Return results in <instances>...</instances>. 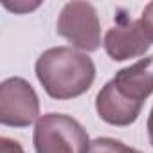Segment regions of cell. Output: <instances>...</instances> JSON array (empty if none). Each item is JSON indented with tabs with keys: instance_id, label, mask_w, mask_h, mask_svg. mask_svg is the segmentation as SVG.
Here are the masks:
<instances>
[{
	"instance_id": "obj_1",
	"label": "cell",
	"mask_w": 153,
	"mask_h": 153,
	"mask_svg": "<svg viewBox=\"0 0 153 153\" xmlns=\"http://www.w3.org/2000/svg\"><path fill=\"white\" fill-rule=\"evenodd\" d=\"M36 78L52 99H74L90 90L96 79L92 58L72 47L47 49L34 65Z\"/></svg>"
},
{
	"instance_id": "obj_12",
	"label": "cell",
	"mask_w": 153,
	"mask_h": 153,
	"mask_svg": "<svg viewBox=\"0 0 153 153\" xmlns=\"http://www.w3.org/2000/svg\"><path fill=\"white\" fill-rule=\"evenodd\" d=\"M148 137H149V144L153 148V108H151L149 117H148Z\"/></svg>"
},
{
	"instance_id": "obj_2",
	"label": "cell",
	"mask_w": 153,
	"mask_h": 153,
	"mask_svg": "<svg viewBox=\"0 0 153 153\" xmlns=\"http://www.w3.org/2000/svg\"><path fill=\"white\" fill-rule=\"evenodd\" d=\"M33 142L36 153H87L90 139L87 130L65 114H45L34 124Z\"/></svg>"
},
{
	"instance_id": "obj_3",
	"label": "cell",
	"mask_w": 153,
	"mask_h": 153,
	"mask_svg": "<svg viewBox=\"0 0 153 153\" xmlns=\"http://www.w3.org/2000/svg\"><path fill=\"white\" fill-rule=\"evenodd\" d=\"M56 31L59 36L68 40L72 47L94 52L101 47V24L97 11L88 2H68L63 6Z\"/></svg>"
},
{
	"instance_id": "obj_7",
	"label": "cell",
	"mask_w": 153,
	"mask_h": 153,
	"mask_svg": "<svg viewBox=\"0 0 153 153\" xmlns=\"http://www.w3.org/2000/svg\"><path fill=\"white\" fill-rule=\"evenodd\" d=\"M142 110L140 103H133L126 99L112 83V79L99 90L96 97V112L97 115L112 124V126H130L137 121Z\"/></svg>"
},
{
	"instance_id": "obj_9",
	"label": "cell",
	"mask_w": 153,
	"mask_h": 153,
	"mask_svg": "<svg viewBox=\"0 0 153 153\" xmlns=\"http://www.w3.org/2000/svg\"><path fill=\"white\" fill-rule=\"evenodd\" d=\"M139 24H140V29H142V33L146 34V38L153 43V2H149V4L144 7L142 15H140V18H139Z\"/></svg>"
},
{
	"instance_id": "obj_4",
	"label": "cell",
	"mask_w": 153,
	"mask_h": 153,
	"mask_svg": "<svg viewBox=\"0 0 153 153\" xmlns=\"http://www.w3.org/2000/svg\"><path fill=\"white\" fill-rule=\"evenodd\" d=\"M40 101L29 81L7 78L0 85V123L13 128H27L40 117Z\"/></svg>"
},
{
	"instance_id": "obj_6",
	"label": "cell",
	"mask_w": 153,
	"mask_h": 153,
	"mask_svg": "<svg viewBox=\"0 0 153 153\" xmlns=\"http://www.w3.org/2000/svg\"><path fill=\"white\" fill-rule=\"evenodd\" d=\"M112 83L126 99L144 105V101L153 94V56L142 58L133 65L121 68Z\"/></svg>"
},
{
	"instance_id": "obj_11",
	"label": "cell",
	"mask_w": 153,
	"mask_h": 153,
	"mask_svg": "<svg viewBox=\"0 0 153 153\" xmlns=\"http://www.w3.org/2000/svg\"><path fill=\"white\" fill-rule=\"evenodd\" d=\"M0 153H25V151L18 140H13L9 137H2L0 139Z\"/></svg>"
},
{
	"instance_id": "obj_8",
	"label": "cell",
	"mask_w": 153,
	"mask_h": 153,
	"mask_svg": "<svg viewBox=\"0 0 153 153\" xmlns=\"http://www.w3.org/2000/svg\"><path fill=\"white\" fill-rule=\"evenodd\" d=\"M87 153H142V151L130 148L124 142L112 137H97L90 142Z\"/></svg>"
},
{
	"instance_id": "obj_5",
	"label": "cell",
	"mask_w": 153,
	"mask_h": 153,
	"mask_svg": "<svg viewBox=\"0 0 153 153\" xmlns=\"http://www.w3.org/2000/svg\"><path fill=\"white\" fill-rule=\"evenodd\" d=\"M105 51L114 61H126L131 58L144 56L151 47V42L140 29L139 20H131L124 15L117 16L114 27L105 34Z\"/></svg>"
},
{
	"instance_id": "obj_10",
	"label": "cell",
	"mask_w": 153,
	"mask_h": 153,
	"mask_svg": "<svg viewBox=\"0 0 153 153\" xmlns=\"http://www.w3.org/2000/svg\"><path fill=\"white\" fill-rule=\"evenodd\" d=\"M4 7L9 9V11H15V13H18V15H24V13H29V11L36 9V7H40V2H24V0L15 2V4L4 2Z\"/></svg>"
}]
</instances>
